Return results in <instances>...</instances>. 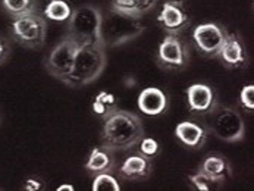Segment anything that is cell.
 I'll return each instance as SVG.
<instances>
[{"mask_svg": "<svg viewBox=\"0 0 254 191\" xmlns=\"http://www.w3.org/2000/svg\"><path fill=\"white\" fill-rule=\"evenodd\" d=\"M144 137V127L138 115L116 109L103 124L102 144L113 152H124L135 147Z\"/></svg>", "mask_w": 254, "mask_h": 191, "instance_id": "6da1fadb", "label": "cell"}, {"mask_svg": "<svg viewBox=\"0 0 254 191\" xmlns=\"http://www.w3.org/2000/svg\"><path fill=\"white\" fill-rule=\"evenodd\" d=\"M106 47L103 44H82L78 46L72 71L62 82L68 87H82L91 84L102 75L106 68Z\"/></svg>", "mask_w": 254, "mask_h": 191, "instance_id": "7a4b0ae2", "label": "cell"}, {"mask_svg": "<svg viewBox=\"0 0 254 191\" xmlns=\"http://www.w3.org/2000/svg\"><path fill=\"white\" fill-rule=\"evenodd\" d=\"M141 18L110 9L102 18V43L105 47L122 46L144 33Z\"/></svg>", "mask_w": 254, "mask_h": 191, "instance_id": "3957f363", "label": "cell"}, {"mask_svg": "<svg viewBox=\"0 0 254 191\" xmlns=\"http://www.w3.org/2000/svg\"><path fill=\"white\" fill-rule=\"evenodd\" d=\"M102 18L100 10L91 4H82L72 9L68 22V36L79 46L82 44H103L102 43Z\"/></svg>", "mask_w": 254, "mask_h": 191, "instance_id": "277c9868", "label": "cell"}, {"mask_svg": "<svg viewBox=\"0 0 254 191\" xmlns=\"http://www.w3.org/2000/svg\"><path fill=\"white\" fill-rule=\"evenodd\" d=\"M207 129L225 143H238L246 137V124L240 112L222 105L207 114Z\"/></svg>", "mask_w": 254, "mask_h": 191, "instance_id": "5b68a950", "label": "cell"}, {"mask_svg": "<svg viewBox=\"0 0 254 191\" xmlns=\"http://www.w3.org/2000/svg\"><path fill=\"white\" fill-rule=\"evenodd\" d=\"M12 37L27 49H40L47 37V19L44 15L33 12L15 18L10 25Z\"/></svg>", "mask_w": 254, "mask_h": 191, "instance_id": "8992f818", "label": "cell"}, {"mask_svg": "<svg viewBox=\"0 0 254 191\" xmlns=\"http://www.w3.org/2000/svg\"><path fill=\"white\" fill-rule=\"evenodd\" d=\"M156 61L162 69L180 72L190 64V49L178 36L168 34L159 44Z\"/></svg>", "mask_w": 254, "mask_h": 191, "instance_id": "52a82bcc", "label": "cell"}, {"mask_svg": "<svg viewBox=\"0 0 254 191\" xmlns=\"http://www.w3.org/2000/svg\"><path fill=\"white\" fill-rule=\"evenodd\" d=\"M78 46L79 44L69 36L62 38V41L53 47V50L50 52V55L47 56L44 62L47 72L62 82L72 71L73 59H75Z\"/></svg>", "mask_w": 254, "mask_h": 191, "instance_id": "ba28073f", "label": "cell"}, {"mask_svg": "<svg viewBox=\"0 0 254 191\" xmlns=\"http://www.w3.org/2000/svg\"><path fill=\"white\" fill-rule=\"evenodd\" d=\"M228 37V31L218 22H204L194 28L192 41L197 52L204 58H218L219 52Z\"/></svg>", "mask_w": 254, "mask_h": 191, "instance_id": "9c48e42d", "label": "cell"}, {"mask_svg": "<svg viewBox=\"0 0 254 191\" xmlns=\"http://www.w3.org/2000/svg\"><path fill=\"white\" fill-rule=\"evenodd\" d=\"M157 22L168 33L178 36L190 25V16L182 6V1H165L162 12L157 16Z\"/></svg>", "mask_w": 254, "mask_h": 191, "instance_id": "30bf717a", "label": "cell"}, {"mask_svg": "<svg viewBox=\"0 0 254 191\" xmlns=\"http://www.w3.org/2000/svg\"><path fill=\"white\" fill-rule=\"evenodd\" d=\"M187 103L190 112L198 115H207L216 105L218 99L215 94V90L203 82L191 84L187 91Z\"/></svg>", "mask_w": 254, "mask_h": 191, "instance_id": "8fae6325", "label": "cell"}, {"mask_svg": "<svg viewBox=\"0 0 254 191\" xmlns=\"http://www.w3.org/2000/svg\"><path fill=\"white\" fill-rule=\"evenodd\" d=\"M218 58L229 69H241L246 68L249 64V55L243 40L240 36L232 33H228V37L219 52Z\"/></svg>", "mask_w": 254, "mask_h": 191, "instance_id": "7c38bea8", "label": "cell"}, {"mask_svg": "<svg viewBox=\"0 0 254 191\" xmlns=\"http://www.w3.org/2000/svg\"><path fill=\"white\" fill-rule=\"evenodd\" d=\"M153 172L151 159L143 156L141 153H135L128 156L119 168V177L129 181H143L147 180Z\"/></svg>", "mask_w": 254, "mask_h": 191, "instance_id": "4fadbf2b", "label": "cell"}, {"mask_svg": "<svg viewBox=\"0 0 254 191\" xmlns=\"http://www.w3.org/2000/svg\"><path fill=\"white\" fill-rule=\"evenodd\" d=\"M175 137L188 149H201L207 140V129L194 121H182L175 128Z\"/></svg>", "mask_w": 254, "mask_h": 191, "instance_id": "5bb4252c", "label": "cell"}, {"mask_svg": "<svg viewBox=\"0 0 254 191\" xmlns=\"http://www.w3.org/2000/svg\"><path fill=\"white\" fill-rule=\"evenodd\" d=\"M85 169L94 177L100 174H112L116 169L115 152L103 144L93 149L85 162Z\"/></svg>", "mask_w": 254, "mask_h": 191, "instance_id": "9a60e30c", "label": "cell"}, {"mask_svg": "<svg viewBox=\"0 0 254 191\" xmlns=\"http://www.w3.org/2000/svg\"><path fill=\"white\" fill-rule=\"evenodd\" d=\"M137 105L144 115L157 116L168 109V96L157 87H147L140 93Z\"/></svg>", "mask_w": 254, "mask_h": 191, "instance_id": "2e32d148", "label": "cell"}, {"mask_svg": "<svg viewBox=\"0 0 254 191\" xmlns=\"http://www.w3.org/2000/svg\"><path fill=\"white\" fill-rule=\"evenodd\" d=\"M198 171L203 172L204 175H207L209 178H212L213 181L219 183V184H223L232 175V169H231L229 162L223 156H219V154L207 156L201 162Z\"/></svg>", "mask_w": 254, "mask_h": 191, "instance_id": "e0dca14e", "label": "cell"}, {"mask_svg": "<svg viewBox=\"0 0 254 191\" xmlns=\"http://www.w3.org/2000/svg\"><path fill=\"white\" fill-rule=\"evenodd\" d=\"M72 13V9L65 0H50L44 7V18L56 22H66Z\"/></svg>", "mask_w": 254, "mask_h": 191, "instance_id": "ac0fdd59", "label": "cell"}, {"mask_svg": "<svg viewBox=\"0 0 254 191\" xmlns=\"http://www.w3.org/2000/svg\"><path fill=\"white\" fill-rule=\"evenodd\" d=\"M118 109V99L106 91H100L93 100V112L102 119H106Z\"/></svg>", "mask_w": 254, "mask_h": 191, "instance_id": "d6986e66", "label": "cell"}, {"mask_svg": "<svg viewBox=\"0 0 254 191\" xmlns=\"http://www.w3.org/2000/svg\"><path fill=\"white\" fill-rule=\"evenodd\" d=\"M3 9L15 19L28 13L37 12V0H1Z\"/></svg>", "mask_w": 254, "mask_h": 191, "instance_id": "ffe728a7", "label": "cell"}, {"mask_svg": "<svg viewBox=\"0 0 254 191\" xmlns=\"http://www.w3.org/2000/svg\"><path fill=\"white\" fill-rule=\"evenodd\" d=\"M191 186L198 191H212L218 190L222 187V184H219L216 181H213L212 178H209L207 175H204L203 172H197V174H192L188 177Z\"/></svg>", "mask_w": 254, "mask_h": 191, "instance_id": "44dd1931", "label": "cell"}, {"mask_svg": "<svg viewBox=\"0 0 254 191\" xmlns=\"http://www.w3.org/2000/svg\"><path fill=\"white\" fill-rule=\"evenodd\" d=\"M93 191H119L121 186L112 174H100L94 177L93 181Z\"/></svg>", "mask_w": 254, "mask_h": 191, "instance_id": "7402d4cb", "label": "cell"}, {"mask_svg": "<svg viewBox=\"0 0 254 191\" xmlns=\"http://www.w3.org/2000/svg\"><path fill=\"white\" fill-rule=\"evenodd\" d=\"M138 144H140V153L145 157H148V159L156 157L157 153H159V149H160L159 143L154 138H150V137H143Z\"/></svg>", "mask_w": 254, "mask_h": 191, "instance_id": "603a6c76", "label": "cell"}, {"mask_svg": "<svg viewBox=\"0 0 254 191\" xmlns=\"http://www.w3.org/2000/svg\"><path fill=\"white\" fill-rule=\"evenodd\" d=\"M240 103L241 106L249 111V112H253L254 111V85L253 84H249V85H244L241 93H240Z\"/></svg>", "mask_w": 254, "mask_h": 191, "instance_id": "cb8c5ba5", "label": "cell"}, {"mask_svg": "<svg viewBox=\"0 0 254 191\" xmlns=\"http://www.w3.org/2000/svg\"><path fill=\"white\" fill-rule=\"evenodd\" d=\"M112 9L127 13V15H137V0H113L112 1ZM140 18V16H138Z\"/></svg>", "mask_w": 254, "mask_h": 191, "instance_id": "d4e9b609", "label": "cell"}, {"mask_svg": "<svg viewBox=\"0 0 254 191\" xmlns=\"http://www.w3.org/2000/svg\"><path fill=\"white\" fill-rule=\"evenodd\" d=\"M159 0H137V15L141 18L143 15L151 12Z\"/></svg>", "mask_w": 254, "mask_h": 191, "instance_id": "484cf974", "label": "cell"}, {"mask_svg": "<svg viewBox=\"0 0 254 191\" xmlns=\"http://www.w3.org/2000/svg\"><path fill=\"white\" fill-rule=\"evenodd\" d=\"M10 55V44L4 37H0V65L6 62Z\"/></svg>", "mask_w": 254, "mask_h": 191, "instance_id": "4316f807", "label": "cell"}, {"mask_svg": "<svg viewBox=\"0 0 254 191\" xmlns=\"http://www.w3.org/2000/svg\"><path fill=\"white\" fill-rule=\"evenodd\" d=\"M44 184L38 180V178H28L24 184V189L27 191H37V190H43Z\"/></svg>", "mask_w": 254, "mask_h": 191, "instance_id": "83f0119b", "label": "cell"}, {"mask_svg": "<svg viewBox=\"0 0 254 191\" xmlns=\"http://www.w3.org/2000/svg\"><path fill=\"white\" fill-rule=\"evenodd\" d=\"M64 190L73 191L75 189H73L72 184H62V186H59V187H58V191H64Z\"/></svg>", "mask_w": 254, "mask_h": 191, "instance_id": "f1b7e54d", "label": "cell"}, {"mask_svg": "<svg viewBox=\"0 0 254 191\" xmlns=\"http://www.w3.org/2000/svg\"><path fill=\"white\" fill-rule=\"evenodd\" d=\"M1 121H3V112H1V108H0V125H1Z\"/></svg>", "mask_w": 254, "mask_h": 191, "instance_id": "f546056e", "label": "cell"}, {"mask_svg": "<svg viewBox=\"0 0 254 191\" xmlns=\"http://www.w3.org/2000/svg\"><path fill=\"white\" fill-rule=\"evenodd\" d=\"M168 1H182V0H168Z\"/></svg>", "mask_w": 254, "mask_h": 191, "instance_id": "4dcf8cb0", "label": "cell"}]
</instances>
